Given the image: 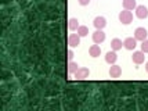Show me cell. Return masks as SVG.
<instances>
[{"instance_id": "obj_1", "label": "cell", "mask_w": 148, "mask_h": 111, "mask_svg": "<svg viewBox=\"0 0 148 111\" xmlns=\"http://www.w3.org/2000/svg\"><path fill=\"white\" fill-rule=\"evenodd\" d=\"M119 21L122 22L123 25H129L130 22L133 21V14L130 10H123L119 13Z\"/></svg>"}, {"instance_id": "obj_2", "label": "cell", "mask_w": 148, "mask_h": 111, "mask_svg": "<svg viewBox=\"0 0 148 111\" xmlns=\"http://www.w3.org/2000/svg\"><path fill=\"white\" fill-rule=\"evenodd\" d=\"M75 78L77 79V81H83V79L89 78V75H90V71H89V68H79L75 74Z\"/></svg>"}, {"instance_id": "obj_3", "label": "cell", "mask_w": 148, "mask_h": 111, "mask_svg": "<svg viewBox=\"0 0 148 111\" xmlns=\"http://www.w3.org/2000/svg\"><path fill=\"white\" fill-rule=\"evenodd\" d=\"M147 36H148V32H147V29L145 28H137L134 31V38L137 40H140V42H143V40H145L147 39Z\"/></svg>"}, {"instance_id": "obj_4", "label": "cell", "mask_w": 148, "mask_h": 111, "mask_svg": "<svg viewBox=\"0 0 148 111\" xmlns=\"http://www.w3.org/2000/svg\"><path fill=\"white\" fill-rule=\"evenodd\" d=\"M68 45H69V47H77L80 45V36L77 33H71L68 36Z\"/></svg>"}, {"instance_id": "obj_5", "label": "cell", "mask_w": 148, "mask_h": 111, "mask_svg": "<svg viewBox=\"0 0 148 111\" xmlns=\"http://www.w3.org/2000/svg\"><path fill=\"white\" fill-rule=\"evenodd\" d=\"M137 46V39L136 38H126L123 40V47L127 50H134Z\"/></svg>"}, {"instance_id": "obj_6", "label": "cell", "mask_w": 148, "mask_h": 111, "mask_svg": "<svg viewBox=\"0 0 148 111\" xmlns=\"http://www.w3.org/2000/svg\"><path fill=\"white\" fill-rule=\"evenodd\" d=\"M144 54H145V53L143 52H134L133 53V56H132V60H133V63H134V64H137V65H138V64H143V63H144V60H145V56H144Z\"/></svg>"}, {"instance_id": "obj_7", "label": "cell", "mask_w": 148, "mask_h": 111, "mask_svg": "<svg viewBox=\"0 0 148 111\" xmlns=\"http://www.w3.org/2000/svg\"><path fill=\"white\" fill-rule=\"evenodd\" d=\"M104 40H105V33L103 32V29H97L96 32L93 33V42L100 45V43H103Z\"/></svg>"}, {"instance_id": "obj_8", "label": "cell", "mask_w": 148, "mask_h": 111, "mask_svg": "<svg viewBox=\"0 0 148 111\" xmlns=\"http://www.w3.org/2000/svg\"><path fill=\"white\" fill-rule=\"evenodd\" d=\"M136 15H137V18H140V20L147 18V17H148L147 7H145V6H137V7H136Z\"/></svg>"}, {"instance_id": "obj_9", "label": "cell", "mask_w": 148, "mask_h": 111, "mask_svg": "<svg viewBox=\"0 0 148 111\" xmlns=\"http://www.w3.org/2000/svg\"><path fill=\"white\" fill-rule=\"evenodd\" d=\"M110 75L111 78H119L122 75V68L116 64H112V67L110 68Z\"/></svg>"}, {"instance_id": "obj_10", "label": "cell", "mask_w": 148, "mask_h": 111, "mask_svg": "<svg viewBox=\"0 0 148 111\" xmlns=\"http://www.w3.org/2000/svg\"><path fill=\"white\" fill-rule=\"evenodd\" d=\"M93 24H94V26H96L97 29H104L105 25H107V20L104 17H96Z\"/></svg>"}, {"instance_id": "obj_11", "label": "cell", "mask_w": 148, "mask_h": 111, "mask_svg": "<svg viewBox=\"0 0 148 111\" xmlns=\"http://www.w3.org/2000/svg\"><path fill=\"white\" fill-rule=\"evenodd\" d=\"M116 60H118V56H116V53L115 50H112V52H108L107 54H105V61L108 63V64H115L116 63Z\"/></svg>"}, {"instance_id": "obj_12", "label": "cell", "mask_w": 148, "mask_h": 111, "mask_svg": "<svg viewBox=\"0 0 148 111\" xmlns=\"http://www.w3.org/2000/svg\"><path fill=\"white\" fill-rule=\"evenodd\" d=\"M89 54H90L93 59H96V57H98L100 54H101V49H100V46L97 45H93L90 46V49H89Z\"/></svg>"}, {"instance_id": "obj_13", "label": "cell", "mask_w": 148, "mask_h": 111, "mask_svg": "<svg viewBox=\"0 0 148 111\" xmlns=\"http://www.w3.org/2000/svg\"><path fill=\"white\" fill-rule=\"evenodd\" d=\"M123 46V42L121 39H118V38H115V39L111 40V49L112 50H115V52H118V50H121Z\"/></svg>"}, {"instance_id": "obj_14", "label": "cell", "mask_w": 148, "mask_h": 111, "mask_svg": "<svg viewBox=\"0 0 148 111\" xmlns=\"http://www.w3.org/2000/svg\"><path fill=\"white\" fill-rule=\"evenodd\" d=\"M66 70H68V74H69V75H73V74L79 70V65H77L76 63H73V61H68Z\"/></svg>"}, {"instance_id": "obj_15", "label": "cell", "mask_w": 148, "mask_h": 111, "mask_svg": "<svg viewBox=\"0 0 148 111\" xmlns=\"http://www.w3.org/2000/svg\"><path fill=\"white\" fill-rule=\"evenodd\" d=\"M136 7H137L136 0H123V8L125 10H133Z\"/></svg>"}, {"instance_id": "obj_16", "label": "cell", "mask_w": 148, "mask_h": 111, "mask_svg": "<svg viewBox=\"0 0 148 111\" xmlns=\"http://www.w3.org/2000/svg\"><path fill=\"white\" fill-rule=\"evenodd\" d=\"M79 21L76 20V18H69V21H68V28L71 29V31H77V28H79Z\"/></svg>"}, {"instance_id": "obj_17", "label": "cell", "mask_w": 148, "mask_h": 111, "mask_svg": "<svg viewBox=\"0 0 148 111\" xmlns=\"http://www.w3.org/2000/svg\"><path fill=\"white\" fill-rule=\"evenodd\" d=\"M77 35L80 36V38H84V36H87L89 35V28L84 25H80L77 28Z\"/></svg>"}, {"instance_id": "obj_18", "label": "cell", "mask_w": 148, "mask_h": 111, "mask_svg": "<svg viewBox=\"0 0 148 111\" xmlns=\"http://www.w3.org/2000/svg\"><path fill=\"white\" fill-rule=\"evenodd\" d=\"M141 50L144 53H148V39H145V40H143L141 42Z\"/></svg>"}, {"instance_id": "obj_19", "label": "cell", "mask_w": 148, "mask_h": 111, "mask_svg": "<svg viewBox=\"0 0 148 111\" xmlns=\"http://www.w3.org/2000/svg\"><path fill=\"white\" fill-rule=\"evenodd\" d=\"M66 57H68V61H72V60H73V57H75V54H73V52H72V50H68V56H66Z\"/></svg>"}, {"instance_id": "obj_20", "label": "cell", "mask_w": 148, "mask_h": 111, "mask_svg": "<svg viewBox=\"0 0 148 111\" xmlns=\"http://www.w3.org/2000/svg\"><path fill=\"white\" fill-rule=\"evenodd\" d=\"M90 3V0H79V4L80 6H87Z\"/></svg>"}, {"instance_id": "obj_21", "label": "cell", "mask_w": 148, "mask_h": 111, "mask_svg": "<svg viewBox=\"0 0 148 111\" xmlns=\"http://www.w3.org/2000/svg\"><path fill=\"white\" fill-rule=\"evenodd\" d=\"M145 71L148 72V61H147V63H145Z\"/></svg>"}]
</instances>
